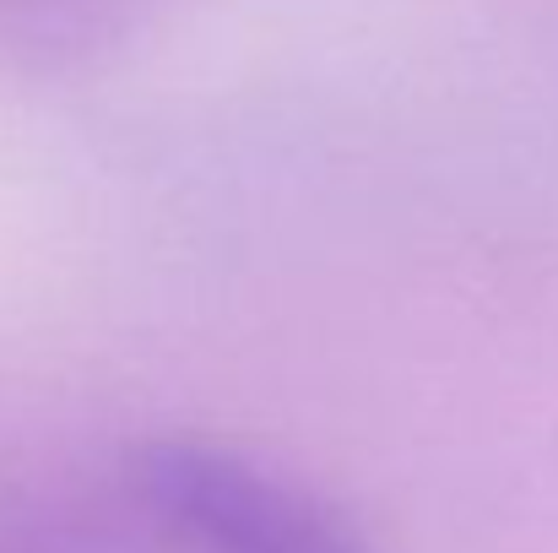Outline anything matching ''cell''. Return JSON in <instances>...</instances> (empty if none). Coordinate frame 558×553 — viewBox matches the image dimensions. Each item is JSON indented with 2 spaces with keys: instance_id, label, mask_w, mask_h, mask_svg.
Returning <instances> with one entry per match:
<instances>
[{
  "instance_id": "cell-1",
  "label": "cell",
  "mask_w": 558,
  "mask_h": 553,
  "mask_svg": "<svg viewBox=\"0 0 558 553\" xmlns=\"http://www.w3.org/2000/svg\"><path fill=\"white\" fill-rule=\"evenodd\" d=\"M147 516L185 553H374L320 494L206 440H153L131 456Z\"/></svg>"
}]
</instances>
